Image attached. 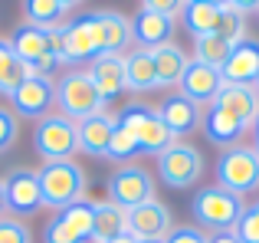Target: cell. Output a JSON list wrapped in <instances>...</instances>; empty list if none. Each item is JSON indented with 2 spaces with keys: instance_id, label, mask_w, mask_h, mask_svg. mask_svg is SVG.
<instances>
[{
  "instance_id": "3",
  "label": "cell",
  "mask_w": 259,
  "mask_h": 243,
  "mask_svg": "<svg viewBox=\"0 0 259 243\" xmlns=\"http://www.w3.org/2000/svg\"><path fill=\"white\" fill-rule=\"evenodd\" d=\"M115 122L135 135L141 154H161V151H167V148L177 141L174 135H171V128L161 122L158 109H151V105H145V102L121 105V112L115 115Z\"/></svg>"
},
{
  "instance_id": "11",
  "label": "cell",
  "mask_w": 259,
  "mask_h": 243,
  "mask_svg": "<svg viewBox=\"0 0 259 243\" xmlns=\"http://www.w3.org/2000/svg\"><path fill=\"white\" fill-rule=\"evenodd\" d=\"M95 56H102V46H99V33H95L92 13L66 23L63 50H59V66H82V63H92Z\"/></svg>"
},
{
  "instance_id": "30",
  "label": "cell",
  "mask_w": 259,
  "mask_h": 243,
  "mask_svg": "<svg viewBox=\"0 0 259 243\" xmlns=\"http://www.w3.org/2000/svg\"><path fill=\"white\" fill-rule=\"evenodd\" d=\"M135 154H141V148H138V141H135V135L115 122V132H112V138H108L105 158H108V161H118V165H132Z\"/></svg>"
},
{
  "instance_id": "9",
  "label": "cell",
  "mask_w": 259,
  "mask_h": 243,
  "mask_svg": "<svg viewBox=\"0 0 259 243\" xmlns=\"http://www.w3.org/2000/svg\"><path fill=\"white\" fill-rule=\"evenodd\" d=\"M4 194H7V211L13 217H33L43 207V191H39V171L36 168H10L4 174Z\"/></svg>"
},
{
  "instance_id": "39",
  "label": "cell",
  "mask_w": 259,
  "mask_h": 243,
  "mask_svg": "<svg viewBox=\"0 0 259 243\" xmlns=\"http://www.w3.org/2000/svg\"><path fill=\"white\" fill-rule=\"evenodd\" d=\"M56 4H59V7H63V10H66V13H69V10H76V7H79V4H82V0H56Z\"/></svg>"
},
{
  "instance_id": "5",
  "label": "cell",
  "mask_w": 259,
  "mask_h": 243,
  "mask_svg": "<svg viewBox=\"0 0 259 243\" xmlns=\"http://www.w3.org/2000/svg\"><path fill=\"white\" fill-rule=\"evenodd\" d=\"M217 184L227 187L236 197L259 191V154L253 145H233L223 148L217 158Z\"/></svg>"
},
{
  "instance_id": "35",
  "label": "cell",
  "mask_w": 259,
  "mask_h": 243,
  "mask_svg": "<svg viewBox=\"0 0 259 243\" xmlns=\"http://www.w3.org/2000/svg\"><path fill=\"white\" fill-rule=\"evenodd\" d=\"M164 243H207V233L200 227H174L164 237Z\"/></svg>"
},
{
  "instance_id": "2",
  "label": "cell",
  "mask_w": 259,
  "mask_h": 243,
  "mask_svg": "<svg viewBox=\"0 0 259 243\" xmlns=\"http://www.w3.org/2000/svg\"><path fill=\"white\" fill-rule=\"evenodd\" d=\"M56 109H59V115H66L69 122H76V125L105 112V102H102V96H99V89H95L89 69H69V72L59 76V83H56Z\"/></svg>"
},
{
  "instance_id": "44",
  "label": "cell",
  "mask_w": 259,
  "mask_h": 243,
  "mask_svg": "<svg viewBox=\"0 0 259 243\" xmlns=\"http://www.w3.org/2000/svg\"><path fill=\"white\" fill-rule=\"evenodd\" d=\"M138 243H164V240H138Z\"/></svg>"
},
{
  "instance_id": "36",
  "label": "cell",
  "mask_w": 259,
  "mask_h": 243,
  "mask_svg": "<svg viewBox=\"0 0 259 243\" xmlns=\"http://www.w3.org/2000/svg\"><path fill=\"white\" fill-rule=\"evenodd\" d=\"M184 4H187V0H141V10L164 13V17H181Z\"/></svg>"
},
{
  "instance_id": "12",
  "label": "cell",
  "mask_w": 259,
  "mask_h": 243,
  "mask_svg": "<svg viewBox=\"0 0 259 243\" xmlns=\"http://www.w3.org/2000/svg\"><path fill=\"white\" fill-rule=\"evenodd\" d=\"M89 240H92V204L89 200L56 211L43 230V243H89Z\"/></svg>"
},
{
  "instance_id": "18",
  "label": "cell",
  "mask_w": 259,
  "mask_h": 243,
  "mask_svg": "<svg viewBox=\"0 0 259 243\" xmlns=\"http://www.w3.org/2000/svg\"><path fill=\"white\" fill-rule=\"evenodd\" d=\"M95 33H99L102 56L105 53H125V46L132 43V20L118 10H92Z\"/></svg>"
},
{
  "instance_id": "24",
  "label": "cell",
  "mask_w": 259,
  "mask_h": 243,
  "mask_svg": "<svg viewBox=\"0 0 259 243\" xmlns=\"http://www.w3.org/2000/svg\"><path fill=\"white\" fill-rule=\"evenodd\" d=\"M76 132H79V151L95 154V158H105L108 138H112V132H115V115H108V112L92 115V118L79 122Z\"/></svg>"
},
{
  "instance_id": "40",
  "label": "cell",
  "mask_w": 259,
  "mask_h": 243,
  "mask_svg": "<svg viewBox=\"0 0 259 243\" xmlns=\"http://www.w3.org/2000/svg\"><path fill=\"white\" fill-rule=\"evenodd\" d=\"M4 211H7V194H4V181H0V217H4Z\"/></svg>"
},
{
  "instance_id": "33",
  "label": "cell",
  "mask_w": 259,
  "mask_h": 243,
  "mask_svg": "<svg viewBox=\"0 0 259 243\" xmlns=\"http://www.w3.org/2000/svg\"><path fill=\"white\" fill-rule=\"evenodd\" d=\"M233 233L240 237V243H259V214H256V207H243Z\"/></svg>"
},
{
  "instance_id": "16",
  "label": "cell",
  "mask_w": 259,
  "mask_h": 243,
  "mask_svg": "<svg viewBox=\"0 0 259 243\" xmlns=\"http://www.w3.org/2000/svg\"><path fill=\"white\" fill-rule=\"evenodd\" d=\"M89 76H92L95 89H99L102 102H112L125 92V53H105V56H95L89 63Z\"/></svg>"
},
{
  "instance_id": "43",
  "label": "cell",
  "mask_w": 259,
  "mask_h": 243,
  "mask_svg": "<svg viewBox=\"0 0 259 243\" xmlns=\"http://www.w3.org/2000/svg\"><path fill=\"white\" fill-rule=\"evenodd\" d=\"M200 4H217V7H223L227 0H200Z\"/></svg>"
},
{
  "instance_id": "7",
  "label": "cell",
  "mask_w": 259,
  "mask_h": 243,
  "mask_svg": "<svg viewBox=\"0 0 259 243\" xmlns=\"http://www.w3.org/2000/svg\"><path fill=\"white\" fill-rule=\"evenodd\" d=\"M158 174L167 187L174 191H187L200 181L203 174V154L187 141H174L167 151L158 154Z\"/></svg>"
},
{
  "instance_id": "8",
  "label": "cell",
  "mask_w": 259,
  "mask_h": 243,
  "mask_svg": "<svg viewBox=\"0 0 259 243\" xmlns=\"http://www.w3.org/2000/svg\"><path fill=\"white\" fill-rule=\"evenodd\" d=\"M10 105H13V115L17 118L39 122V118L53 115V112H56V83H53L50 76H33V72H26L23 83L13 89Z\"/></svg>"
},
{
  "instance_id": "26",
  "label": "cell",
  "mask_w": 259,
  "mask_h": 243,
  "mask_svg": "<svg viewBox=\"0 0 259 243\" xmlns=\"http://www.w3.org/2000/svg\"><path fill=\"white\" fill-rule=\"evenodd\" d=\"M184 17V26H187V33L194 39L200 36H210V33H217V23H220V7L217 4H200V0H187L181 10Z\"/></svg>"
},
{
  "instance_id": "6",
  "label": "cell",
  "mask_w": 259,
  "mask_h": 243,
  "mask_svg": "<svg viewBox=\"0 0 259 243\" xmlns=\"http://www.w3.org/2000/svg\"><path fill=\"white\" fill-rule=\"evenodd\" d=\"M33 148H36V154L43 161H69L79 151L76 122H69L59 112L39 118L36 128H33Z\"/></svg>"
},
{
  "instance_id": "28",
  "label": "cell",
  "mask_w": 259,
  "mask_h": 243,
  "mask_svg": "<svg viewBox=\"0 0 259 243\" xmlns=\"http://www.w3.org/2000/svg\"><path fill=\"white\" fill-rule=\"evenodd\" d=\"M23 76H26V66L13 56L10 43H7V39H0V96L10 99L13 89L23 83Z\"/></svg>"
},
{
  "instance_id": "38",
  "label": "cell",
  "mask_w": 259,
  "mask_h": 243,
  "mask_svg": "<svg viewBox=\"0 0 259 243\" xmlns=\"http://www.w3.org/2000/svg\"><path fill=\"white\" fill-rule=\"evenodd\" d=\"M207 243H240L233 230H217V233H207Z\"/></svg>"
},
{
  "instance_id": "34",
  "label": "cell",
  "mask_w": 259,
  "mask_h": 243,
  "mask_svg": "<svg viewBox=\"0 0 259 243\" xmlns=\"http://www.w3.org/2000/svg\"><path fill=\"white\" fill-rule=\"evenodd\" d=\"M20 138V118L13 115V109H7V105H0V151H7V148H13Z\"/></svg>"
},
{
  "instance_id": "22",
  "label": "cell",
  "mask_w": 259,
  "mask_h": 243,
  "mask_svg": "<svg viewBox=\"0 0 259 243\" xmlns=\"http://www.w3.org/2000/svg\"><path fill=\"white\" fill-rule=\"evenodd\" d=\"M200 125H203V135H207V141H213V145H220V148L240 145L243 132H246V125H243L240 118H233L227 109H220V105H210Z\"/></svg>"
},
{
  "instance_id": "15",
  "label": "cell",
  "mask_w": 259,
  "mask_h": 243,
  "mask_svg": "<svg viewBox=\"0 0 259 243\" xmlns=\"http://www.w3.org/2000/svg\"><path fill=\"white\" fill-rule=\"evenodd\" d=\"M220 89H223L220 69L190 59L187 69H184V79H181V96H187L190 102H197V105H213V99L220 96Z\"/></svg>"
},
{
  "instance_id": "23",
  "label": "cell",
  "mask_w": 259,
  "mask_h": 243,
  "mask_svg": "<svg viewBox=\"0 0 259 243\" xmlns=\"http://www.w3.org/2000/svg\"><path fill=\"white\" fill-rule=\"evenodd\" d=\"M125 89L132 92H151L158 89V72H154V56L151 50H135L125 53Z\"/></svg>"
},
{
  "instance_id": "41",
  "label": "cell",
  "mask_w": 259,
  "mask_h": 243,
  "mask_svg": "<svg viewBox=\"0 0 259 243\" xmlns=\"http://www.w3.org/2000/svg\"><path fill=\"white\" fill-rule=\"evenodd\" d=\"M112 243H138V240H135V237H132V233H121V237H115Z\"/></svg>"
},
{
  "instance_id": "20",
  "label": "cell",
  "mask_w": 259,
  "mask_h": 243,
  "mask_svg": "<svg viewBox=\"0 0 259 243\" xmlns=\"http://www.w3.org/2000/svg\"><path fill=\"white\" fill-rule=\"evenodd\" d=\"M213 105L227 109L233 118H240L246 128H253V122L259 118V92L256 86H233V83H223L220 96L213 99Z\"/></svg>"
},
{
  "instance_id": "32",
  "label": "cell",
  "mask_w": 259,
  "mask_h": 243,
  "mask_svg": "<svg viewBox=\"0 0 259 243\" xmlns=\"http://www.w3.org/2000/svg\"><path fill=\"white\" fill-rule=\"evenodd\" d=\"M0 243H33V233L20 217H0Z\"/></svg>"
},
{
  "instance_id": "14",
  "label": "cell",
  "mask_w": 259,
  "mask_h": 243,
  "mask_svg": "<svg viewBox=\"0 0 259 243\" xmlns=\"http://www.w3.org/2000/svg\"><path fill=\"white\" fill-rule=\"evenodd\" d=\"M220 76H223V83H233V86H256V79H259V39H253V36L240 39L230 50Z\"/></svg>"
},
{
  "instance_id": "10",
  "label": "cell",
  "mask_w": 259,
  "mask_h": 243,
  "mask_svg": "<svg viewBox=\"0 0 259 243\" xmlns=\"http://www.w3.org/2000/svg\"><path fill=\"white\" fill-rule=\"evenodd\" d=\"M108 200L132 211L138 204L154 200V178L141 165H118L108 178Z\"/></svg>"
},
{
  "instance_id": "19",
  "label": "cell",
  "mask_w": 259,
  "mask_h": 243,
  "mask_svg": "<svg viewBox=\"0 0 259 243\" xmlns=\"http://www.w3.org/2000/svg\"><path fill=\"white\" fill-rule=\"evenodd\" d=\"M158 115H161V122H164L167 128H171L174 138H184V135L197 132V128H200V122H203L200 105L190 102L187 96H181V92H174V96H167L164 102H161Z\"/></svg>"
},
{
  "instance_id": "27",
  "label": "cell",
  "mask_w": 259,
  "mask_h": 243,
  "mask_svg": "<svg viewBox=\"0 0 259 243\" xmlns=\"http://www.w3.org/2000/svg\"><path fill=\"white\" fill-rule=\"evenodd\" d=\"M23 17L39 30H56L66 23V10L56 0H23Z\"/></svg>"
},
{
  "instance_id": "21",
  "label": "cell",
  "mask_w": 259,
  "mask_h": 243,
  "mask_svg": "<svg viewBox=\"0 0 259 243\" xmlns=\"http://www.w3.org/2000/svg\"><path fill=\"white\" fill-rule=\"evenodd\" d=\"M128 233V211L115 200L92 204V243H112L115 237Z\"/></svg>"
},
{
  "instance_id": "17",
  "label": "cell",
  "mask_w": 259,
  "mask_h": 243,
  "mask_svg": "<svg viewBox=\"0 0 259 243\" xmlns=\"http://www.w3.org/2000/svg\"><path fill=\"white\" fill-rule=\"evenodd\" d=\"M174 17H164V13H151V10H138L132 20V39L141 46V50H158V46H167L174 36Z\"/></svg>"
},
{
  "instance_id": "46",
  "label": "cell",
  "mask_w": 259,
  "mask_h": 243,
  "mask_svg": "<svg viewBox=\"0 0 259 243\" xmlns=\"http://www.w3.org/2000/svg\"><path fill=\"white\" fill-rule=\"evenodd\" d=\"M256 92H259V79H256Z\"/></svg>"
},
{
  "instance_id": "45",
  "label": "cell",
  "mask_w": 259,
  "mask_h": 243,
  "mask_svg": "<svg viewBox=\"0 0 259 243\" xmlns=\"http://www.w3.org/2000/svg\"><path fill=\"white\" fill-rule=\"evenodd\" d=\"M253 207H256V214H259V200H256V204H253Z\"/></svg>"
},
{
  "instance_id": "29",
  "label": "cell",
  "mask_w": 259,
  "mask_h": 243,
  "mask_svg": "<svg viewBox=\"0 0 259 243\" xmlns=\"http://www.w3.org/2000/svg\"><path fill=\"white\" fill-rule=\"evenodd\" d=\"M230 50H233V46H230L227 39H220L217 33L194 39V59H197V63H203V66H213V69H223Z\"/></svg>"
},
{
  "instance_id": "37",
  "label": "cell",
  "mask_w": 259,
  "mask_h": 243,
  "mask_svg": "<svg viewBox=\"0 0 259 243\" xmlns=\"http://www.w3.org/2000/svg\"><path fill=\"white\" fill-rule=\"evenodd\" d=\"M227 7H233L236 13H259V0H227Z\"/></svg>"
},
{
  "instance_id": "31",
  "label": "cell",
  "mask_w": 259,
  "mask_h": 243,
  "mask_svg": "<svg viewBox=\"0 0 259 243\" xmlns=\"http://www.w3.org/2000/svg\"><path fill=\"white\" fill-rule=\"evenodd\" d=\"M217 36L227 39L230 46H236L240 39H246V17L236 13L233 7H220V23H217Z\"/></svg>"
},
{
  "instance_id": "42",
  "label": "cell",
  "mask_w": 259,
  "mask_h": 243,
  "mask_svg": "<svg viewBox=\"0 0 259 243\" xmlns=\"http://www.w3.org/2000/svg\"><path fill=\"white\" fill-rule=\"evenodd\" d=\"M253 135H256V145H259V118L253 122Z\"/></svg>"
},
{
  "instance_id": "25",
  "label": "cell",
  "mask_w": 259,
  "mask_h": 243,
  "mask_svg": "<svg viewBox=\"0 0 259 243\" xmlns=\"http://www.w3.org/2000/svg\"><path fill=\"white\" fill-rule=\"evenodd\" d=\"M154 56V72H158V89H174V86H181L184 79V69H187V53L181 50V46L167 43V46H158V50H151Z\"/></svg>"
},
{
  "instance_id": "1",
  "label": "cell",
  "mask_w": 259,
  "mask_h": 243,
  "mask_svg": "<svg viewBox=\"0 0 259 243\" xmlns=\"http://www.w3.org/2000/svg\"><path fill=\"white\" fill-rule=\"evenodd\" d=\"M85 171L76 161H43L39 168V191H43V207L66 211L85 197Z\"/></svg>"
},
{
  "instance_id": "4",
  "label": "cell",
  "mask_w": 259,
  "mask_h": 243,
  "mask_svg": "<svg viewBox=\"0 0 259 243\" xmlns=\"http://www.w3.org/2000/svg\"><path fill=\"white\" fill-rule=\"evenodd\" d=\"M190 214L200 227H207L210 233L217 230H233L236 220L243 214V197L230 194L227 187L220 184H210V187H200L190 200Z\"/></svg>"
},
{
  "instance_id": "13",
  "label": "cell",
  "mask_w": 259,
  "mask_h": 243,
  "mask_svg": "<svg viewBox=\"0 0 259 243\" xmlns=\"http://www.w3.org/2000/svg\"><path fill=\"white\" fill-rule=\"evenodd\" d=\"M171 230V211L161 200H148V204H138L128 211V233L135 240H164Z\"/></svg>"
}]
</instances>
